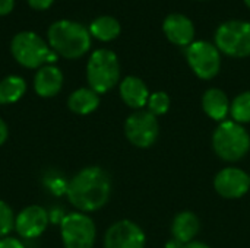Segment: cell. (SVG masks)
I'll use <instances>...</instances> for the list:
<instances>
[{
    "mask_svg": "<svg viewBox=\"0 0 250 248\" xmlns=\"http://www.w3.org/2000/svg\"><path fill=\"white\" fill-rule=\"evenodd\" d=\"M47 39L51 50L64 58H79L91 48V34L83 25L73 20H57L50 25Z\"/></svg>",
    "mask_w": 250,
    "mask_h": 248,
    "instance_id": "cell-2",
    "label": "cell"
},
{
    "mask_svg": "<svg viewBox=\"0 0 250 248\" xmlns=\"http://www.w3.org/2000/svg\"><path fill=\"white\" fill-rule=\"evenodd\" d=\"M146 105H148V111L151 114H154L155 117L163 115L170 108V98L166 92H155V94L149 95Z\"/></svg>",
    "mask_w": 250,
    "mask_h": 248,
    "instance_id": "cell-23",
    "label": "cell"
},
{
    "mask_svg": "<svg viewBox=\"0 0 250 248\" xmlns=\"http://www.w3.org/2000/svg\"><path fill=\"white\" fill-rule=\"evenodd\" d=\"M245 3H246V4L250 7V0H245Z\"/></svg>",
    "mask_w": 250,
    "mask_h": 248,
    "instance_id": "cell-30",
    "label": "cell"
},
{
    "mask_svg": "<svg viewBox=\"0 0 250 248\" xmlns=\"http://www.w3.org/2000/svg\"><path fill=\"white\" fill-rule=\"evenodd\" d=\"M0 248H25V246L19 238L9 235L4 238H0Z\"/></svg>",
    "mask_w": 250,
    "mask_h": 248,
    "instance_id": "cell-24",
    "label": "cell"
},
{
    "mask_svg": "<svg viewBox=\"0 0 250 248\" xmlns=\"http://www.w3.org/2000/svg\"><path fill=\"white\" fill-rule=\"evenodd\" d=\"M120 96L127 107L141 110L148 104L149 92L142 79L136 76H127L120 83Z\"/></svg>",
    "mask_w": 250,
    "mask_h": 248,
    "instance_id": "cell-15",
    "label": "cell"
},
{
    "mask_svg": "<svg viewBox=\"0 0 250 248\" xmlns=\"http://www.w3.org/2000/svg\"><path fill=\"white\" fill-rule=\"evenodd\" d=\"M212 146L221 159L236 162L249 152L250 136L242 124L236 121H223L212 136Z\"/></svg>",
    "mask_w": 250,
    "mask_h": 248,
    "instance_id": "cell-4",
    "label": "cell"
},
{
    "mask_svg": "<svg viewBox=\"0 0 250 248\" xmlns=\"http://www.w3.org/2000/svg\"><path fill=\"white\" fill-rule=\"evenodd\" d=\"M100 105V95L91 88H79L73 91L67 98V107L73 114L88 115L94 113Z\"/></svg>",
    "mask_w": 250,
    "mask_h": 248,
    "instance_id": "cell-16",
    "label": "cell"
},
{
    "mask_svg": "<svg viewBox=\"0 0 250 248\" xmlns=\"http://www.w3.org/2000/svg\"><path fill=\"white\" fill-rule=\"evenodd\" d=\"M54 0H28V4L35 10H45L53 4Z\"/></svg>",
    "mask_w": 250,
    "mask_h": 248,
    "instance_id": "cell-25",
    "label": "cell"
},
{
    "mask_svg": "<svg viewBox=\"0 0 250 248\" xmlns=\"http://www.w3.org/2000/svg\"><path fill=\"white\" fill-rule=\"evenodd\" d=\"M9 139V127L6 124V121L0 117V146L4 145Z\"/></svg>",
    "mask_w": 250,
    "mask_h": 248,
    "instance_id": "cell-27",
    "label": "cell"
},
{
    "mask_svg": "<svg viewBox=\"0 0 250 248\" xmlns=\"http://www.w3.org/2000/svg\"><path fill=\"white\" fill-rule=\"evenodd\" d=\"M60 235L64 248H92L97 228L86 213L72 212L60 221Z\"/></svg>",
    "mask_w": 250,
    "mask_h": 248,
    "instance_id": "cell-6",
    "label": "cell"
},
{
    "mask_svg": "<svg viewBox=\"0 0 250 248\" xmlns=\"http://www.w3.org/2000/svg\"><path fill=\"white\" fill-rule=\"evenodd\" d=\"M215 45L231 57L250 56V23L245 20H227L215 32Z\"/></svg>",
    "mask_w": 250,
    "mask_h": 248,
    "instance_id": "cell-7",
    "label": "cell"
},
{
    "mask_svg": "<svg viewBox=\"0 0 250 248\" xmlns=\"http://www.w3.org/2000/svg\"><path fill=\"white\" fill-rule=\"evenodd\" d=\"M230 113L236 123H250V92H243L234 98Z\"/></svg>",
    "mask_w": 250,
    "mask_h": 248,
    "instance_id": "cell-21",
    "label": "cell"
},
{
    "mask_svg": "<svg viewBox=\"0 0 250 248\" xmlns=\"http://www.w3.org/2000/svg\"><path fill=\"white\" fill-rule=\"evenodd\" d=\"M111 196V178L100 167H85L67 183L66 197L82 213L100 210Z\"/></svg>",
    "mask_w": 250,
    "mask_h": 248,
    "instance_id": "cell-1",
    "label": "cell"
},
{
    "mask_svg": "<svg viewBox=\"0 0 250 248\" xmlns=\"http://www.w3.org/2000/svg\"><path fill=\"white\" fill-rule=\"evenodd\" d=\"M145 234L135 222L123 219L113 224L104 235V248H144Z\"/></svg>",
    "mask_w": 250,
    "mask_h": 248,
    "instance_id": "cell-10",
    "label": "cell"
},
{
    "mask_svg": "<svg viewBox=\"0 0 250 248\" xmlns=\"http://www.w3.org/2000/svg\"><path fill=\"white\" fill-rule=\"evenodd\" d=\"M26 92V82L18 75L6 76L0 80V105L18 102Z\"/></svg>",
    "mask_w": 250,
    "mask_h": 248,
    "instance_id": "cell-19",
    "label": "cell"
},
{
    "mask_svg": "<svg viewBox=\"0 0 250 248\" xmlns=\"http://www.w3.org/2000/svg\"><path fill=\"white\" fill-rule=\"evenodd\" d=\"M63 73L54 64L40 67L34 76V91L41 98H53L63 88Z\"/></svg>",
    "mask_w": 250,
    "mask_h": 248,
    "instance_id": "cell-13",
    "label": "cell"
},
{
    "mask_svg": "<svg viewBox=\"0 0 250 248\" xmlns=\"http://www.w3.org/2000/svg\"><path fill=\"white\" fill-rule=\"evenodd\" d=\"M171 232H173V240L182 243L186 246L190 243L196 234L199 232V219L195 213L192 212H180L171 225Z\"/></svg>",
    "mask_w": 250,
    "mask_h": 248,
    "instance_id": "cell-17",
    "label": "cell"
},
{
    "mask_svg": "<svg viewBox=\"0 0 250 248\" xmlns=\"http://www.w3.org/2000/svg\"><path fill=\"white\" fill-rule=\"evenodd\" d=\"M202 107L208 117L217 121H223L230 113V102L227 95L217 88H211L204 94Z\"/></svg>",
    "mask_w": 250,
    "mask_h": 248,
    "instance_id": "cell-18",
    "label": "cell"
},
{
    "mask_svg": "<svg viewBox=\"0 0 250 248\" xmlns=\"http://www.w3.org/2000/svg\"><path fill=\"white\" fill-rule=\"evenodd\" d=\"M120 23L113 16H100L89 25V34L100 41H111L120 34Z\"/></svg>",
    "mask_w": 250,
    "mask_h": 248,
    "instance_id": "cell-20",
    "label": "cell"
},
{
    "mask_svg": "<svg viewBox=\"0 0 250 248\" xmlns=\"http://www.w3.org/2000/svg\"><path fill=\"white\" fill-rule=\"evenodd\" d=\"M249 178H250V175H249Z\"/></svg>",
    "mask_w": 250,
    "mask_h": 248,
    "instance_id": "cell-31",
    "label": "cell"
},
{
    "mask_svg": "<svg viewBox=\"0 0 250 248\" xmlns=\"http://www.w3.org/2000/svg\"><path fill=\"white\" fill-rule=\"evenodd\" d=\"M10 53L21 66L26 69H40L47 64L51 50L38 34L32 31H22L13 37L10 42Z\"/></svg>",
    "mask_w": 250,
    "mask_h": 248,
    "instance_id": "cell-5",
    "label": "cell"
},
{
    "mask_svg": "<svg viewBox=\"0 0 250 248\" xmlns=\"http://www.w3.org/2000/svg\"><path fill=\"white\" fill-rule=\"evenodd\" d=\"M186 58L192 70L201 79H212L220 72V50L208 41L192 42L186 50Z\"/></svg>",
    "mask_w": 250,
    "mask_h": 248,
    "instance_id": "cell-8",
    "label": "cell"
},
{
    "mask_svg": "<svg viewBox=\"0 0 250 248\" xmlns=\"http://www.w3.org/2000/svg\"><path fill=\"white\" fill-rule=\"evenodd\" d=\"M15 0H0V16L9 15L13 10Z\"/></svg>",
    "mask_w": 250,
    "mask_h": 248,
    "instance_id": "cell-26",
    "label": "cell"
},
{
    "mask_svg": "<svg viewBox=\"0 0 250 248\" xmlns=\"http://www.w3.org/2000/svg\"><path fill=\"white\" fill-rule=\"evenodd\" d=\"M166 37L176 45H190L195 37V26L192 20L180 13L168 15L163 23Z\"/></svg>",
    "mask_w": 250,
    "mask_h": 248,
    "instance_id": "cell-14",
    "label": "cell"
},
{
    "mask_svg": "<svg viewBox=\"0 0 250 248\" xmlns=\"http://www.w3.org/2000/svg\"><path fill=\"white\" fill-rule=\"evenodd\" d=\"M185 246L182 244V243H179V241H176V240H171L170 243H167V246L166 248H183Z\"/></svg>",
    "mask_w": 250,
    "mask_h": 248,
    "instance_id": "cell-29",
    "label": "cell"
},
{
    "mask_svg": "<svg viewBox=\"0 0 250 248\" xmlns=\"http://www.w3.org/2000/svg\"><path fill=\"white\" fill-rule=\"evenodd\" d=\"M15 229V215L12 208L0 199V238L9 237Z\"/></svg>",
    "mask_w": 250,
    "mask_h": 248,
    "instance_id": "cell-22",
    "label": "cell"
},
{
    "mask_svg": "<svg viewBox=\"0 0 250 248\" xmlns=\"http://www.w3.org/2000/svg\"><path fill=\"white\" fill-rule=\"evenodd\" d=\"M158 121L149 111L138 110L130 114L125 123V134L127 140L138 148H149L158 137Z\"/></svg>",
    "mask_w": 250,
    "mask_h": 248,
    "instance_id": "cell-9",
    "label": "cell"
},
{
    "mask_svg": "<svg viewBox=\"0 0 250 248\" xmlns=\"http://www.w3.org/2000/svg\"><path fill=\"white\" fill-rule=\"evenodd\" d=\"M120 79V64L117 56L107 48L95 50L86 64V80L98 95L108 92Z\"/></svg>",
    "mask_w": 250,
    "mask_h": 248,
    "instance_id": "cell-3",
    "label": "cell"
},
{
    "mask_svg": "<svg viewBox=\"0 0 250 248\" xmlns=\"http://www.w3.org/2000/svg\"><path fill=\"white\" fill-rule=\"evenodd\" d=\"M183 248H209L207 244H204V243H199V241H190V243H188L186 246Z\"/></svg>",
    "mask_w": 250,
    "mask_h": 248,
    "instance_id": "cell-28",
    "label": "cell"
},
{
    "mask_svg": "<svg viewBox=\"0 0 250 248\" xmlns=\"http://www.w3.org/2000/svg\"><path fill=\"white\" fill-rule=\"evenodd\" d=\"M48 222V212L40 205H31L15 216V231L21 238L34 240L45 232Z\"/></svg>",
    "mask_w": 250,
    "mask_h": 248,
    "instance_id": "cell-11",
    "label": "cell"
},
{
    "mask_svg": "<svg viewBox=\"0 0 250 248\" xmlns=\"http://www.w3.org/2000/svg\"><path fill=\"white\" fill-rule=\"evenodd\" d=\"M214 187L217 193L226 199H239L249 191L250 178L243 170L229 167L217 174Z\"/></svg>",
    "mask_w": 250,
    "mask_h": 248,
    "instance_id": "cell-12",
    "label": "cell"
}]
</instances>
